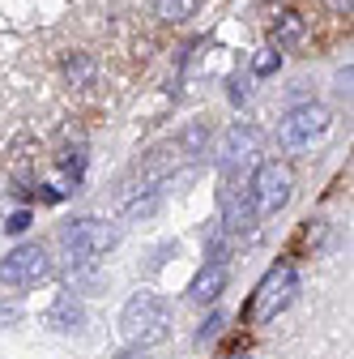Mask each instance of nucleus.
<instances>
[{"label":"nucleus","instance_id":"f257e3e1","mask_svg":"<svg viewBox=\"0 0 354 359\" xmlns=\"http://www.w3.org/2000/svg\"><path fill=\"white\" fill-rule=\"evenodd\" d=\"M171 330V304L154 291H137L124 312H120V334L128 342H137V346H150V342H162Z\"/></svg>","mask_w":354,"mask_h":359},{"label":"nucleus","instance_id":"f03ea898","mask_svg":"<svg viewBox=\"0 0 354 359\" xmlns=\"http://www.w3.org/2000/svg\"><path fill=\"white\" fill-rule=\"evenodd\" d=\"M115 240H120V231L107 227V222H99V218H73V222L60 227V248H64V261L73 269L94 265V257L107 252Z\"/></svg>","mask_w":354,"mask_h":359},{"label":"nucleus","instance_id":"7ed1b4c3","mask_svg":"<svg viewBox=\"0 0 354 359\" xmlns=\"http://www.w3.org/2000/svg\"><path fill=\"white\" fill-rule=\"evenodd\" d=\"M299 295V274H295V265H274L269 274L260 278L252 304H248V325H264V321H274L282 308H290V299Z\"/></svg>","mask_w":354,"mask_h":359},{"label":"nucleus","instance_id":"20e7f679","mask_svg":"<svg viewBox=\"0 0 354 359\" xmlns=\"http://www.w3.org/2000/svg\"><path fill=\"white\" fill-rule=\"evenodd\" d=\"M329 133V111L320 103H299L278 120V142L282 150H307Z\"/></svg>","mask_w":354,"mask_h":359},{"label":"nucleus","instance_id":"39448f33","mask_svg":"<svg viewBox=\"0 0 354 359\" xmlns=\"http://www.w3.org/2000/svg\"><path fill=\"white\" fill-rule=\"evenodd\" d=\"M290 189H295V180H290L286 163H260L248 184V201L256 214H278L290 201Z\"/></svg>","mask_w":354,"mask_h":359},{"label":"nucleus","instance_id":"423d86ee","mask_svg":"<svg viewBox=\"0 0 354 359\" xmlns=\"http://www.w3.org/2000/svg\"><path fill=\"white\" fill-rule=\"evenodd\" d=\"M52 274V261L43 244H17L5 261H0V283L5 287H38Z\"/></svg>","mask_w":354,"mask_h":359},{"label":"nucleus","instance_id":"0eeeda50","mask_svg":"<svg viewBox=\"0 0 354 359\" xmlns=\"http://www.w3.org/2000/svg\"><path fill=\"white\" fill-rule=\"evenodd\" d=\"M252 227H256V210H252L248 193H239V184L227 175V184H222V231L248 236Z\"/></svg>","mask_w":354,"mask_h":359},{"label":"nucleus","instance_id":"6e6552de","mask_svg":"<svg viewBox=\"0 0 354 359\" xmlns=\"http://www.w3.org/2000/svg\"><path fill=\"white\" fill-rule=\"evenodd\" d=\"M43 325L56 330V334H77V330L85 325V308H81L77 291H60V295H56V304L43 312Z\"/></svg>","mask_w":354,"mask_h":359},{"label":"nucleus","instance_id":"1a4fd4ad","mask_svg":"<svg viewBox=\"0 0 354 359\" xmlns=\"http://www.w3.org/2000/svg\"><path fill=\"white\" fill-rule=\"evenodd\" d=\"M256 142H260V133H256L252 124H235V128L227 133V142H222V167L235 171L239 163H248V158L256 154Z\"/></svg>","mask_w":354,"mask_h":359},{"label":"nucleus","instance_id":"9d476101","mask_svg":"<svg viewBox=\"0 0 354 359\" xmlns=\"http://www.w3.org/2000/svg\"><path fill=\"white\" fill-rule=\"evenodd\" d=\"M222 287H227V265H205L192 278V287H188V299L192 304H213L218 295H222Z\"/></svg>","mask_w":354,"mask_h":359},{"label":"nucleus","instance_id":"9b49d317","mask_svg":"<svg viewBox=\"0 0 354 359\" xmlns=\"http://www.w3.org/2000/svg\"><path fill=\"white\" fill-rule=\"evenodd\" d=\"M303 34H307V22H303L295 9H290V13H278V22H274V48H278V52L303 43Z\"/></svg>","mask_w":354,"mask_h":359},{"label":"nucleus","instance_id":"f8f14e48","mask_svg":"<svg viewBox=\"0 0 354 359\" xmlns=\"http://www.w3.org/2000/svg\"><path fill=\"white\" fill-rule=\"evenodd\" d=\"M64 73H69L73 90H90L99 65H94V56H85V52H69V56H64Z\"/></svg>","mask_w":354,"mask_h":359},{"label":"nucleus","instance_id":"ddd939ff","mask_svg":"<svg viewBox=\"0 0 354 359\" xmlns=\"http://www.w3.org/2000/svg\"><path fill=\"white\" fill-rule=\"evenodd\" d=\"M150 5H154L158 22H188V18H197L201 0H150Z\"/></svg>","mask_w":354,"mask_h":359},{"label":"nucleus","instance_id":"4468645a","mask_svg":"<svg viewBox=\"0 0 354 359\" xmlns=\"http://www.w3.org/2000/svg\"><path fill=\"white\" fill-rule=\"evenodd\" d=\"M205 146H209V124H192L184 137H180V150H184V154H192V158H201V154H205Z\"/></svg>","mask_w":354,"mask_h":359},{"label":"nucleus","instance_id":"2eb2a0df","mask_svg":"<svg viewBox=\"0 0 354 359\" xmlns=\"http://www.w3.org/2000/svg\"><path fill=\"white\" fill-rule=\"evenodd\" d=\"M60 175H64V180H73V184H77L81 175H85V150H81V146L60 154Z\"/></svg>","mask_w":354,"mask_h":359},{"label":"nucleus","instance_id":"dca6fc26","mask_svg":"<svg viewBox=\"0 0 354 359\" xmlns=\"http://www.w3.org/2000/svg\"><path fill=\"white\" fill-rule=\"evenodd\" d=\"M282 69V56H278V48H264V52H256V60H252V73L256 77H274Z\"/></svg>","mask_w":354,"mask_h":359},{"label":"nucleus","instance_id":"f3484780","mask_svg":"<svg viewBox=\"0 0 354 359\" xmlns=\"http://www.w3.org/2000/svg\"><path fill=\"white\" fill-rule=\"evenodd\" d=\"M222 325H227V317H222V312H209V317L201 321V330H197V342H213L218 334H222Z\"/></svg>","mask_w":354,"mask_h":359},{"label":"nucleus","instance_id":"a211bd4d","mask_svg":"<svg viewBox=\"0 0 354 359\" xmlns=\"http://www.w3.org/2000/svg\"><path fill=\"white\" fill-rule=\"evenodd\" d=\"M222 261H227V236L213 231L209 236V265H222Z\"/></svg>","mask_w":354,"mask_h":359},{"label":"nucleus","instance_id":"6ab92c4d","mask_svg":"<svg viewBox=\"0 0 354 359\" xmlns=\"http://www.w3.org/2000/svg\"><path fill=\"white\" fill-rule=\"evenodd\" d=\"M26 227H30V214H26V210H17V214L5 218V231H9V236H22Z\"/></svg>","mask_w":354,"mask_h":359},{"label":"nucleus","instance_id":"aec40b11","mask_svg":"<svg viewBox=\"0 0 354 359\" xmlns=\"http://www.w3.org/2000/svg\"><path fill=\"white\" fill-rule=\"evenodd\" d=\"M231 103H248V77H231Z\"/></svg>","mask_w":354,"mask_h":359},{"label":"nucleus","instance_id":"412c9836","mask_svg":"<svg viewBox=\"0 0 354 359\" xmlns=\"http://www.w3.org/2000/svg\"><path fill=\"white\" fill-rule=\"evenodd\" d=\"M38 197L48 201V205H60V197H64V193H60V189H52V184H43V189H38Z\"/></svg>","mask_w":354,"mask_h":359},{"label":"nucleus","instance_id":"4be33fe9","mask_svg":"<svg viewBox=\"0 0 354 359\" xmlns=\"http://www.w3.org/2000/svg\"><path fill=\"white\" fill-rule=\"evenodd\" d=\"M325 5H329L337 18H350V0H325Z\"/></svg>","mask_w":354,"mask_h":359},{"label":"nucleus","instance_id":"5701e85b","mask_svg":"<svg viewBox=\"0 0 354 359\" xmlns=\"http://www.w3.org/2000/svg\"><path fill=\"white\" fill-rule=\"evenodd\" d=\"M115 359H146V351H141V346H132V351H124V355H115Z\"/></svg>","mask_w":354,"mask_h":359},{"label":"nucleus","instance_id":"b1692460","mask_svg":"<svg viewBox=\"0 0 354 359\" xmlns=\"http://www.w3.org/2000/svg\"><path fill=\"white\" fill-rule=\"evenodd\" d=\"M227 359H252V355H243V351H235V355H227Z\"/></svg>","mask_w":354,"mask_h":359}]
</instances>
